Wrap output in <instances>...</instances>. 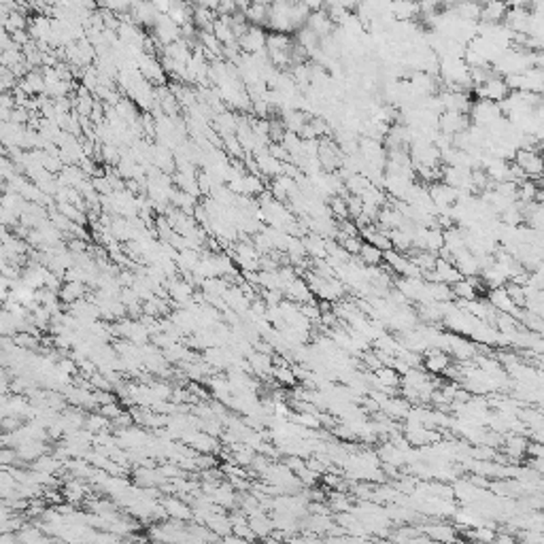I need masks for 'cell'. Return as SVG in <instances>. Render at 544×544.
<instances>
[{
    "label": "cell",
    "instance_id": "obj_1",
    "mask_svg": "<svg viewBox=\"0 0 544 544\" xmlns=\"http://www.w3.org/2000/svg\"><path fill=\"white\" fill-rule=\"evenodd\" d=\"M506 115L502 113V106L500 102H494V100H485V98H479L477 102H472V109H470V119L474 126H481L485 130L494 128L498 121H502Z\"/></svg>",
    "mask_w": 544,
    "mask_h": 544
},
{
    "label": "cell",
    "instance_id": "obj_2",
    "mask_svg": "<svg viewBox=\"0 0 544 544\" xmlns=\"http://www.w3.org/2000/svg\"><path fill=\"white\" fill-rule=\"evenodd\" d=\"M513 162L523 170V174H526L528 179H536V181H538L544 174L543 149H538L536 145H534V147H521V149L515 153Z\"/></svg>",
    "mask_w": 544,
    "mask_h": 544
},
{
    "label": "cell",
    "instance_id": "obj_3",
    "mask_svg": "<svg viewBox=\"0 0 544 544\" xmlns=\"http://www.w3.org/2000/svg\"><path fill=\"white\" fill-rule=\"evenodd\" d=\"M477 96L479 98H485V100H494V102H502L509 94H511V87L506 83V77H502L500 72H492L483 83H479L477 87Z\"/></svg>",
    "mask_w": 544,
    "mask_h": 544
},
{
    "label": "cell",
    "instance_id": "obj_4",
    "mask_svg": "<svg viewBox=\"0 0 544 544\" xmlns=\"http://www.w3.org/2000/svg\"><path fill=\"white\" fill-rule=\"evenodd\" d=\"M487 300L492 302V306L498 311V313H509V315H521V306L515 302V298L511 296L509 287H496V289H489V296Z\"/></svg>",
    "mask_w": 544,
    "mask_h": 544
},
{
    "label": "cell",
    "instance_id": "obj_5",
    "mask_svg": "<svg viewBox=\"0 0 544 544\" xmlns=\"http://www.w3.org/2000/svg\"><path fill=\"white\" fill-rule=\"evenodd\" d=\"M238 45L249 53H262L268 49V36L260 26H249L247 32L238 38Z\"/></svg>",
    "mask_w": 544,
    "mask_h": 544
},
{
    "label": "cell",
    "instance_id": "obj_6",
    "mask_svg": "<svg viewBox=\"0 0 544 544\" xmlns=\"http://www.w3.org/2000/svg\"><path fill=\"white\" fill-rule=\"evenodd\" d=\"M511 4L506 0H483L481 23H504Z\"/></svg>",
    "mask_w": 544,
    "mask_h": 544
},
{
    "label": "cell",
    "instance_id": "obj_7",
    "mask_svg": "<svg viewBox=\"0 0 544 544\" xmlns=\"http://www.w3.org/2000/svg\"><path fill=\"white\" fill-rule=\"evenodd\" d=\"M383 257H385V251L374 247L372 243H362V249L357 253V260L364 264V266H381L383 264Z\"/></svg>",
    "mask_w": 544,
    "mask_h": 544
},
{
    "label": "cell",
    "instance_id": "obj_8",
    "mask_svg": "<svg viewBox=\"0 0 544 544\" xmlns=\"http://www.w3.org/2000/svg\"><path fill=\"white\" fill-rule=\"evenodd\" d=\"M447 366H449V355L447 353H443L440 349H434V351H430L428 353V357H426V368L430 370V372H445L447 370Z\"/></svg>",
    "mask_w": 544,
    "mask_h": 544
},
{
    "label": "cell",
    "instance_id": "obj_9",
    "mask_svg": "<svg viewBox=\"0 0 544 544\" xmlns=\"http://www.w3.org/2000/svg\"><path fill=\"white\" fill-rule=\"evenodd\" d=\"M21 89H23L26 94H38V91L47 89L45 77L38 74V72H28L26 79L21 81Z\"/></svg>",
    "mask_w": 544,
    "mask_h": 544
},
{
    "label": "cell",
    "instance_id": "obj_10",
    "mask_svg": "<svg viewBox=\"0 0 544 544\" xmlns=\"http://www.w3.org/2000/svg\"><path fill=\"white\" fill-rule=\"evenodd\" d=\"M377 383L381 385V387H385V389H392V387H398V383H400V377H398V372L394 370V368H379L377 370Z\"/></svg>",
    "mask_w": 544,
    "mask_h": 544
},
{
    "label": "cell",
    "instance_id": "obj_11",
    "mask_svg": "<svg viewBox=\"0 0 544 544\" xmlns=\"http://www.w3.org/2000/svg\"><path fill=\"white\" fill-rule=\"evenodd\" d=\"M543 104H544V94H543Z\"/></svg>",
    "mask_w": 544,
    "mask_h": 544
}]
</instances>
